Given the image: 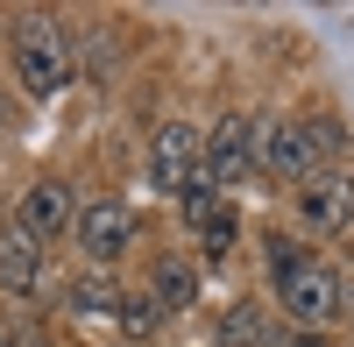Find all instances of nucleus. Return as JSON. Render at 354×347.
<instances>
[{
	"mask_svg": "<svg viewBox=\"0 0 354 347\" xmlns=\"http://www.w3.org/2000/svg\"><path fill=\"white\" fill-rule=\"evenodd\" d=\"M113 305H121V291L106 276H78L71 283V312H113Z\"/></svg>",
	"mask_w": 354,
	"mask_h": 347,
	"instance_id": "ddd939ff",
	"label": "nucleus"
},
{
	"mask_svg": "<svg viewBox=\"0 0 354 347\" xmlns=\"http://www.w3.org/2000/svg\"><path fill=\"white\" fill-rule=\"evenodd\" d=\"M312 163H319V149H312V128H305V121H270V128H255V170L305 185Z\"/></svg>",
	"mask_w": 354,
	"mask_h": 347,
	"instance_id": "39448f33",
	"label": "nucleus"
},
{
	"mask_svg": "<svg viewBox=\"0 0 354 347\" xmlns=\"http://www.w3.org/2000/svg\"><path fill=\"white\" fill-rule=\"evenodd\" d=\"M220 340H227V347H270V326H262L255 305H234L227 319H220Z\"/></svg>",
	"mask_w": 354,
	"mask_h": 347,
	"instance_id": "9b49d317",
	"label": "nucleus"
},
{
	"mask_svg": "<svg viewBox=\"0 0 354 347\" xmlns=\"http://www.w3.org/2000/svg\"><path fill=\"white\" fill-rule=\"evenodd\" d=\"M0 347H21V340H8V333H0Z\"/></svg>",
	"mask_w": 354,
	"mask_h": 347,
	"instance_id": "dca6fc26",
	"label": "nucleus"
},
{
	"mask_svg": "<svg viewBox=\"0 0 354 347\" xmlns=\"http://www.w3.org/2000/svg\"><path fill=\"white\" fill-rule=\"evenodd\" d=\"M270 263H277V298H283V312L298 326H326V319H340V291L347 283L319 263L312 248H298V241H270Z\"/></svg>",
	"mask_w": 354,
	"mask_h": 347,
	"instance_id": "f257e3e1",
	"label": "nucleus"
},
{
	"mask_svg": "<svg viewBox=\"0 0 354 347\" xmlns=\"http://www.w3.org/2000/svg\"><path fill=\"white\" fill-rule=\"evenodd\" d=\"M71 227H78V248L93 255V263H113V255H128V241H135V206L93 198V206L71 213Z\"/></svg>",
	"mask_w": 354,
	"mask_h": 347,
	"instance_id": "20e7f679",
	"label": "nucleus"
},
{
	"mask_svg": "<svg viewBox=\"0 0 354 347\" xmlns=\"http://www.w3.org/2000/svg\"><path fill=\"white\" fill-rule=\"evenodd\" d=\"M156 319H163L156 298H121V326H128V333H156Z\"/></svg>",
	"mask_w": 354,
	"mask_h": 347,
	"instance_id": "4468645a",
	"label": "nucleus"
},
{
	"mask_svg": "<svg viewBox=\"0 0 354 347\" xmlns=\"http://www.w3.org/2000/svg\"><path fill=\"white\" fill-rule=\"evenodd\" d=\"M198 241H205V255H227V248H234V220H227V213H220V220H205V227H198Z\"/></svg>",
	"mask_w": 354,
	"mask_h": 347,
	"instance_id": "2eb2a0df",
	"label": "nucleus"
},
{
	"mask_svg": "<svg viewBox=\"0 0 354 347\" xmlns=\"http://www.w3.org/2000/svg\"><path fill=\"white\" fill-rule=\"evenodd\" d=\"M198 178V135L185 128V121H170V128H156V142H149V191H163V198H177Z\"/></svg>",
	"mask_w": 354,
	"mask_h": 347,
	"instance_id": "423d86ee",
	"label": "nucleus"
},
{
	"mask_svg": "<svg viewBox=\"0 0 354 347\" xmlns=\"http://www.w3.org/2000/svg\"><path fill=\"white\" fill-rule=\"evenodd\" d=\"M198 170H205L213 185L255 178V121H248V113H220V128L198 142Z\"/></svg>",
	"mask_w": 354,
	"mask_h": 347,
	"instance_id": "7ed1b4c3",
	"label": "nucleus"
},
{
	"mask_svg": "<svg viewBox=\"0 0 354 347\" xmlns=\"http://www.w3.org/2000/svg\"><path fill=\"white\" fill-rule=\"evenodd\" d=\"M64 220H71V191L57 185V178H36V185H28V191L15 198V227H21L28 241L57 234V227H64Z\"/></svg>",
	"mask_w": 354,
	"mask_h": 347,
	"instance_id": "6e6552de",
	"label": "nucleus"
},
{
	"mask_svg": "<svg viewBox=\"0 0 354 347\" xmlns=\"http://www.w3.org/2000/svg\"><path fill=\"white\" fill-rule=\"evenodd\" d=\"M43 241H28L21 234V227H0V283H8V291H36V283H43V255H36Z\"/></svg>",
	"mask_w": 354,
	"mask_h": 347,
	"instance_id": "1a4fd4ad",
	"label": "nucleus"
},
{
	"mask_svg": "<svg viewBox=\"0 0 354 347\" xmlns=\"http://www.w3.org/2000/svg\"><path fill=\"white\" fill-rule=\"evenodd\" d=\"M15 71H21V85L28 93H57L64 85V71H71V57H64V28L57 21H43V15H28L21 28H15Z\"/></svg>",
	"mask_w": 354,
	"mask_h": 347,
	"instance_id": "f03ea898",
	"label": "nucleus"
},
{
	"mask_svg": "<svg viewBox=\"0 0 354 347\" xmlns=\"http://www.w3.org/2000/svg\"><path fill=\"white\" fill-rule=\"evenodd\" d=\"M156 305H177V312L198 305V276H192L185 255H163V263H156Z\"/></svg>",
	"mask_w": 354,
	"mask_h": 347,
	"instance_id": "9d476101",
	"label": "nucleus"
},
{
	"mask_svg": "<svg viewBox=\"0 0 354 347\" xmlns=\"http://www.w3.org/2000/svg\"><path fill=\"white\" fill-rule=\"evenodd\" d=\"M298 213H305V227H312V234H340V227L354 220V170H326V178H305Z\"/></svg>",
	"mask_w": 354,
	"mask_h": 347,
	"instance_id": "0eeeda50",
	"label": "nucleus"
},
{
	"mask_svg": "<svg viewBox=\"0 0 354 347\" xmlns=\"http://www.w3.org/2000/svg\"><path fill=\"white\" fill-rule=\"evenodd\" d=\"M177 198H185V220H192V227H205V220H220V185L205 178V170H198V178H192L185 191H177Z\"/></svg>",
	"mask_w": 354,
	"mask_h": 347,
	"instance_id": "f8f14e48",
	"label": "nucleus"
},
{
	"mask_svg": "<svg viewBox=\"0 0 354 347\" xmlns=\"http://www.w3.org/2000/svg\"><path fill=\"white\" fill-rule=\"evenodd\" d=\"M290 347H312V340H290Z\"/></svg>",
	"mask_w": 354,
	"mask_h": 347,
	"instance_id": "f3484780",
	"label": "nucleus"
}]
</instances>
